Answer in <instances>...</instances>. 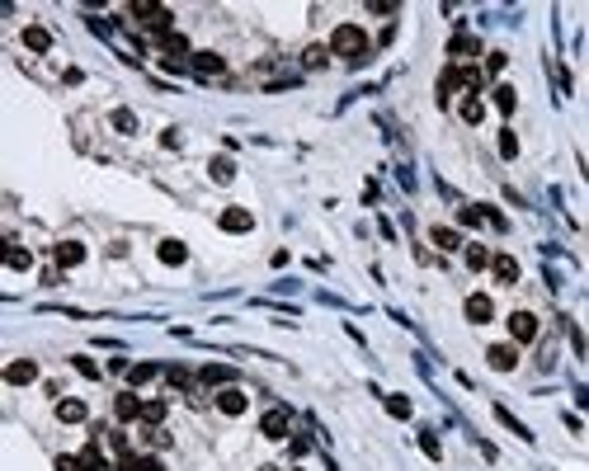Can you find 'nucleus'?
Instances as JSON below:
<instances>
[{
	"mask_svg": "<svg viewBox=\"0 0 589 471\" xmlns=\"http://www.w3.org/2000/svg\"><path fill=\"white\" fill-rule=\"evenodd\" d=\"M33 377H38V363L33 359H19V363L5 368V382H10V387H24V382H33Z\"/></svg>",
	"mask_w": 589,
	"mask_h": 471,
	"instance_id": "9",
	"label": "nucleus"
},
{
	"mask_svg": "<svg viewBox=\"0 0 589 471\" xmlns=\"http://www.w3.org/2000/svg\"><path fill=\"white\" fill-rule=\"evenodd\" d=\"M118 471H141V457H132V453H123V457H118Z\"/></svg>",
	"mask_w": 589,
	"mask_h": 471,
	"instance_id": "35",
	"label": "nucleus"
},
{
	"mask_svg": "<svg viewBox=\"0 0 589 471\" xmlns=\"http://www.w3.org/2000/svg\"><path fill=\"white\" fill-rule=\"evenodd\" d=\"M429 236H434V245H438V250H462V236L452 231V226H434Z\"/></svg>",
	"mask_w": 589,
	"mask_h": 471,
	"instance_id": "18",
	"label": "nucleus"
},
{
	"mask_svg": "<svg viewBox=\"0 0 589 471\" xmlns=\"http://www.w3.org/2000/svg\"><path fill=\"white\" fill-rule=\"evenodd\" d=\"M189 71L217 80V76H227V57H217V52H194V57H189Z\"/></svg>",
	"mask_w": 589,
	"mask_h": 471,
	"instance_id": "3",
	"label": "nucleus"
},
{
	"mask_svg": "<svg viewBox=\"0 0 589 471\" xmlns=\"http://www.w3.org/2000/svg\"><path fill=\"white\" fill-rule=\"evenodd\" d=\"M156 373H160L156 363H132V368H127V377H132V387H141V382H151Z\"/></svg>",
	"mask_w": 589,
	"mask_h": 471,
	"instance_id": "26",
	"label": "nucleus"
},
{
	"mask_svg": "<svg viewBox=\"0 0 589 471\" xmlns=\"http://www.w3.org/2000/svg\"><path fill=\"white\" fill-rule=\"evenodd\" d=\"M141 471H165V467H160L156 457H141Z\"/></svg>",
	"mask_w": 589,
	"mask_h": 471,
	"instance_id": "38",
	"label": "nucleus"
},
{
	"mask_svg": "<svg viewBox=\"0 0 589 471\" xmlns=\"http://www.w3.org/2000/svg\"><path fill=\"white\" fill-rule=\"evenodd\" d=\"M250 226H255V217L241 212V207H227V212H222V231H250Z\"/></svg>",
	"mask_w": 589,
	"mask_h": 471,
	"instance_id": "15",
	"label": "nucleus"
},
{
	"mask_svg": "<svg viewBox=\"0 0 589 471\" xmlns=\"http://www.w3.org/2000/svg\"><path fill=\"white\" fill-rule=\"evenodd\" d=\"M160 52H170V62H179V57L189 52V38H179V33H165V38H160Z\"/></svg>",
	"mask_w": 589,
	"mask_h": 471,
	"instance_id": "20",
	"label": "nucleus"
},
{
	"mask_svg": "<svg viewBox=\"0 0 589 471\" xmlns=\"http://www.w3.org/2000/svg\"><path fill=\"white\" fill-rule=\"evenodd\" d=\"M330 52L344 57V62H363L368 57V33L358 29V24H340V29L330 33Z\"/></svg>",
	"mask_w": 589,
	"mask_h": 471,
	"instance_id": "1",
	"label": "nucleus"
},
{
	"mask_svg": "<svg viewBox=\"0 0 589 471\" xmlns=\"http://www.w3.org/2000/svg\"><path fill=\"white\" fill-rule=\"evenodd\" d=\"M132 15H137L141 24L156 33V38H165V33H170V19H175L165 5H132Z\"/></svg>",
	"mask_w": 589,
	"mask_h": 471,
	"instance_id": "2",
	"label": "nucleus"
},
{
	"mask_svg": "<svg viewBox=\"0 0 589 471\" xmlns=\"http://www.w3.org/2000/svg\"><path fill=\"white\" fill-rule=\"evenodd\" d=\"M490 104H495L500 113H514V104H519V94H514V85H495V90H490Z\"/></svg>",
	"mask_w": 589,
	"mask_h": 471,
	"instance_id": "17",
	"label": "nucleus"
},
{
	"mask_svg": "<svg viewBox=\"0 0 589 471\" xmlns=\"http://www.w3.org/2000/svg\"><path fill=\"white\" fill-rule=\"evenodd\" d=\"M232 368H222V363H208V368H203L198 373V382H208V387H232Z\"/></svg>",
	"mask_w": 589,
	"mask_h": 471,
	"instance_id": "14",
	"label": "nucleus"
},
{
	"mask_svg": "<svg viewBox=\"0 0 589 471\" xmlns=\"http://www.w3.org/2000/svg\"><path fill=\"white\" fill-rule=\"evenodd\" d=\"M76 373H80V377H99V368H94L90 359H76Z\"/></svg>",
	"mask_w": 589,
	"mask_h": 471,
	"instance_id": "36",
	"label": "nucleus"
},
{
	"mask_svg": "<svg viewBox=\"0 0 589 471\" xmlns=\"http://www.w3.org/2000/svg\"><path fill=\"white\" fill-rule=\"evenodd\" d=\"M419 448H424V453L434 457V462L443 457V448H438V439H434V434H419Z\"/></svg>",
	"mask_w": 589,
	"mask_h": 471,
	"instance_id": "31",
	"label": "nucleus"
},
{
	"mask_svg": "<svg viewBox=\"0 0 589 471\" xmlns=\"http://www.w3.org/2000/svg\"><path fill=\"white\" fill-rule=\"evenodd\" d=\"M5 264H10V269H29L33 254H29V250H10V254H5Z\"/></svg>",
	"mask_w": 589,
	"mask_h": 471,
	"instance_id": "30",
	"label": "nucleus"
},
{
	"mask_svg": "<svg viewBox=\"0 0 589 471\" xmlns=\"http://www.w3.org/2000/svg\"><path fill=\"white\" fill-rule=\"evenodd\" d=\"M302 57H307V66H326V57H330V52H326V47H307Z\"/></svg>",
	"mask_w": 589,
	"mask_h": 471,
	"instance_id": "32",
	"label": "nucleus"
},
{
	"mask_svg": "<svg viewBox=\"0 0 589 471\" xmlns=\"http://www.w3.org/2000/svg\"><path fill=\"white\" fill-rule=\"evenodd\" d=\"M57 264H62V269L85 264V245H80V240H62V245H57Z\"/></svg>",
	"mask_w": 589,
	"mask_h": 471,
	"instance_id": "12",
	"label": "nucleus"
},
{
	"mask_svg": "<svg viewBox=\"0 0 589 471\" xmlns=\"http://www.w3.org/2000/svg\"><path fill=\"white\" fill-rule=\"evenodd\" d=\"M156 254H160V264H170V269H179L189 259L184 240H160V245H156Z\"/></svg>",
	"mask_w": 589,
	"mask_h": 471,
	"instance_id": "11",
	"label": "nucleus"
},
{
	"mask_svg": "<svg viewBox=\"0 0 589 471\" xmlns=\"http://www.w3.org/2000/svg\"><path fill=\"white\" fill-rule=\"evenodd\" d=\"M486 359H490V368H495V373H514L519 349H514V344H490V349H486Z\"/></svg>",
	"mask_w": 589,
	"mask_h": 471,
	"instance_id": "8",
	"label": "nucleus"
},
{
	"mask_svg": "<svg viewBox=\"0 0 589 471\" xmlns=\"http://www.w3.org/2000/svg\"><path fill=\"white\" fill-rule=\"evenodd\" d=\"M500 156H505V160L519 156V137H514L509 127H500Z\"/></svg>",
	"mask_w": 589,
	"mask_h": 471,
	"instance_id": "27",
	"label": "nucleus"
},
{
	"mask_svg": "<svg viewBox=\"0 0 589 471\" xmlns=\"http://www.w3.org/2000/svg\"><path fill=\"white\" fill-rule=\"evenodd\" d=\"M85 471H113V467H109V462H90Z\"/></svg>",
	"mask_w": 589,
	"mask_h": 471,
	"instance_id": "39",
	"label": "nucleus"
},
{
	"mask_svg": "<svg viewBox=\"0 0 589 471\" xmlns=\"http://www.w3.org/2000/svg\"><path fill=\"white\" fill-rule=\"evenodd\" d=\"M490 273H495V283H505V288L519 283V264H514L509 254H495V259H490Z\"/></svg>",
	"mask_w": 589,
	"mask_h": 471,
	"instance_id": "13",
	"label": "nucleus"
},
{
	"mask_svg": "<svg viewBox=\"0 0 589 471\" xmlns=\"http://www.w3.org/2000/svg\"><path fill=\"white\" fill-rule=\"evenodd\" d=\"M24 43H29L33 52H47V47H52V33L38 29V24H29V29H24Z\"/></svg>",
	"mask_w": 589,
	"mask_h": 471,
	"instance_id": "19",
	"label": "nucleus"
},
{
	"mask_svg": "<svg viewBox=\"0 0 589 471\" xmlns=\"http://www.w3.org/2000/svg\"><path fill=\"white\" fill-rule=\"evenodd\" d=\"M509 335L519 340V344L538 340V316H533V311H514V316H509Z\"/></svg>",
	"mask_w": 589,
	"mask_h": 471,
	"instance_id": "6",
	"label": "nucleus"
},
{
	"mask_svg": "<svg viewBox=\"0 0 589 471\" xmlns=\"http://www.w3.org/2000/svg\"><path fill=\"white\" fill-rule=\"evenodd\" d=\"M495 420L500 424H505V429H509V434H519V439H533V434H528V424H519V420H514V415H509V410H505V406H495Z\"/></svg>",
	"mask_w": 589,
	"mask_h": 471,
	"instance_id": "23",
	"label": "nucleus"
},
{
	"mask_svg": "<svg viewBox=\"0 0 589 471\" xmlns=\"http://www.w3.org/2000/svg\"><path fill=\"white\" fill-rule=\"evenodd\" d=\"M170 382H175V387H189V382H194V377H189L184 368H170Z\"/></svg>",
	"mask_w": 589,
	"mask_h": 471,
	"instance_id": "37",
	"label": "nucleus"
},
{
	"mask_svg": "<svg viewBox=\"0 0 589 471\" xmlns=\"http://www.w3.org/2000/svg\"><path fill=\"white\" fill-rule=\"evenodd\" d=\"M467 269H490V259H495V254L486 250V245H467Z\"/></svg>",
	"mask_w": 589,
	"mask_h": 471,
	"instance_id": "22",
	"label": "nucleus"
},
{
	"mask_svg": "<svg viewBox=\"0 0 589 471\" xmlns=\"http://www.w3.org/2000/svg\"><path fill=\"white\" fill-rule=\"evenodd\" d=\"M462 311H467V321H471V325H490V321H495V302L486 297V292H471Z\"/></svg>",
	"mask_w": 589,
	"mask_h": 471,
	"instance_id": "4",
	"label": "nucleus"
},
{
	"mask_svg": "<svg viewBox=\"0 0 589 471\" xmlns=\"http://www.w3.org/2000/svg\"><path fill=\"white\" fill-rule=\"evenodd\" d=\"M57 471H85V462L80 457H57Z\"/></svg>",
	"mask_w": 589,
	"mask_h": 471,
	"instance_id": "34",
	"label": "nucleus"
},
{
	"mask_svg": "<svg viewBox=\"0 0 589 471\" xmlns=\"http://www.w3.org/2000/svg\"><path fill=\"white\" fill-rule=\"evenodd\" d=\"M260 471H279V467H260Z\"/></svg>",
	"mask_w": 589,
	"mask_h": 471,
	"instance_id": "40",
	"label": "nucleus"
},
{
	"mask_svg": "<svg viewBox=\"0 0 589 471\" xmlns=\"http://www.w3.org/2000/svg\"><path fill=\"white\" fill-rule=\"evenodd\" d=\"M141 406H146V401H141L137 392H118L113 396V415H118V420H141Z\"/></svg>",
	"mask_w": 589,
	"mask_h": 471,
	"instance_id": "7",
	"label": "nucleus"
},
{
	"mask_svg": "<svg viewBox=\"0 0 589 471\" xmlns=\"http://www.w3.org/2000/svg\"><path fill=\"white\" fill-rule=\"evenodd\" d=\"M260 434H264V439H288V410H283V406L264 410V420H260Z\"/></svg>",
	"mask_w": 589,
	"mask_h": 471,
	"instance_id": "5",
	"label": "nucleus"
},
{
	"mask_svg": "<svg viewBox=\"0 0 589 471\" xmlns=\"http://www.w3.org/2000/svg\"><path fill=\"white\" fill-rule=\"evenodd\" d=\"M505 62H509L505 52H490V57H486V71H490V76H500V71H505Z\"/></svg>",
	"mask_w": 589,
	"mask_h": 471,
	"instance_id": "33",
	"label": "nucleus"
},
{
	"mask_svg": "<svg viewBox=\"0 0 589 471\" xmlns=\"http://www.w3.org/2000/svg\"><path fill=\"white\" fill-rule=\"evenodd\" d=\"M217 410H222V415H241V410H246V392H241V387H222V392H217Z\"/></svg>",
	"mask_w": 589,
	"mask_h": 471,
	"instance_id": "10",
	"label": "nucleus"
},
{
	"mask_svg": "<svg viewBox=\"0 0 589 471\" xmlns=\"http://www.w3.org/2000/svg\"><path fill=\"white\" fill-rule=\"evenodd\" d=\"M113 127H118V132H137V113H132V109H113Z\"/></svg>",
	"mask_w": 589,
	"mask_h": 471,
	"instance_id": "28",
	"label": "nucleus"
},
{
	"mask_svg": "<svg viewBox=\"0 0 589 471\" xmlns=\"http://www.w3.org/2000/svg\"><path fill=\"white\" fill-rule=\"evenodd\" d=\"M160 420H165V401H146V406H141V424H146V429H160Z\"/></svg>",
	"mask_w": 589,
	"mask_h": 471,
	"instance_id": "21",
	"label": "nucleus"
},
{
	"mask_svg": "<svg viewBox=\"0 0 589 471\" xmlns=\"http://www.w3.org/2000/svg\"><path fill=\"white\" fill-rule=\"evenodd\" d=\"M387 415H396V420H410V401H405V396H387Z\"/></svg>",
	"mask_w": 589,
	"mask_h": 471,
	"instance_id": "29",
	"label": "nucleus"
},
{
	"mask_svg": "<svg viewBox=\"0 0 589 471\" xmlns=\"http://www.w3.org/2000/svg\"><path fill=\"white\" fill-rule=\"evenodd\" d=\"M208 170H213V179H217V184H232V179H236V165H232L227 156H217L213 165H208Z\"/></svg>",
	"mask_w": 589,
	"mask_h": 471,
	"instance_id": "24",
	"label": "nucleus"
},
{
	"mask_svg": "<svg viewBox=\"0 0 589 471\" xmlns=\"http://www.w3.org/2000/svg\"><path fill=\"white\" fill-rule=\"evenodd\" d=\"M85 415H90L85 401H57V420H62V424H80Z\"/></svg>",
	"mask_w": 589,
	"mask_h": 471,
	"instance_id": "16",
	"label": "nucleus"
},
{
	"mask_svg": "<svg viewBox=\"0 0 589 471\" xmlns=\"http://www.w3.org/2000/svg\"><path fill=\"white\" fill-rule=\"evenodd\" d=\"M462 118H467V123H481V118H486V104H481L476 94H467V99H462Z\"/></svg>",
	"mask_w": 589,
	"mask_h": 471,
	"instance_id": "25",
	"label": "nucleus"
}]
</instances>
